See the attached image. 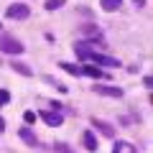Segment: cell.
I'll return each instance as SVG.
<instances>
[{
    "instance_id": "1",
    "label": "cell",
    "mask_w": 153,
    "mask_h": 153,
    "mask_svg": "<svg viewBox=\"0 0 153 153\" xmlns=\"http://www.w3.org/2000/svg\"><path fill=\"white\" fill-rule=\"evenodd\" d=\"M0 51H5V54H23V44L13 36H0Z\"/></svg>"
},
{
    "instance_id": "2",
    "label": "cell",
    "mask_w": 153,
    "mask_h": 153,
    "mask_svg": "<svg viewBox=\"0 0 153 153\" xmlns=\"http://www.w3.org/2000/svg\"><path fill=\"white\" fill-rule=\"evenodd\" d=\"M5 16H8V18H13V21H26V18L31 16V10H28L26 3H13V5H8Z\"/></svg>"
},
{
    "instance_id": "3",
    "label": "cell",
    "mask_w": 153,
    "mask_h": 153,
    "mask_svg": "<svg viewBox=\"0 0 153 153\" xmlns=\"http://www.w3.org/2000/svg\"><path fill=\"white\" fill-rule=\"evenodd\" d=\"M87 61H94V64H100V66H110V69H112V66H120V61L117 59H112V56H105V54H100L97 49L92 51V54H89V59Z\"/></svg>"
},
{
    "instance_id": "4",
    "label": "cell",
    "mask_w": 153,
    "mask_h": 153,
    "mask_svg": "<svg viewBox=\"0 0 153 153\" xmlns=\"http://www.w3.org/2000/svg\"><path fill=\"white\" fill-rule=\"evenodd\" d=\"M94 94H105V97H115V100H120L123 97V89L120 87H110V84H94Z\"/></svg>"
},
{
    "instance_id": "5",
    "label": "cell",
    "mask_w": 153,
    "mask_h": 153,
    "mask_svg": "<svg viewBox=\"0 0 153 153\" xmlns=\"http://www.w3.org/2000/svg\"><path fill=\"white\" fill-rule=\"evenodd\" d=\"M41 115V120L46 123V125H51V128H59L61 123H64V117H61L59 112H51V110H44V112H38Z\"/></svg>"
},
{
    "instance_id": "6",
    "label": "cell",
    "mask_w": 153,
    "mask_h": 153,
    "mask_svg": "<svg viewBox=\"0 0 153 153\" xmlns=\"http://www.w3.org/2000/svg\"><path fill=\"white\" fill-rule=\"evenodd\" d=\"M92 125L97 128V130L102 133L105 138H115V128L110 125V123H105V120H97V117H94V120H92Z\"/></svg>"
},
{
    "instance_id": "7",
    "label": "cell",
    "mask_w": 153,
    "mask_h": 153,
    "mask_svg": "<svg viewBox=\"0 0 153 153\" xmlns=\"http://www.w3.org/2000/svg\"><path fill=\"white\" fill-rule=\"evenodd\" d=\"M82 143H84L87 151H97V138H94L92 130H84V133H82Z\"/></svg>"
},
{
    "instance_id": "8",
    "label": "cell",
    "mask_w": 153,
    "mask_h": 153,
    "mask_svg": "<svg viewBox=\"0 0 153 153\" xmlns=\"http://www.w3.org/2000/svg\"><path fill=\"white\" fill-rule=\"evenodd\" d=\"M112 153H135V146L128 143V140H117L115 148H112Z\"/></svg>"
},
{
    "instance_id": "9",
    "label": "cell",
    "mask_w": 153,
    "mask_h": 153,
    "mask_svg": "<svg viewBox=\"0 0 153 153\" xmlns=\"http://www.w3.org/2000/svg\"><path fill=\"white\" fill-rule=\"evenodd\" d=\"M18 135H21V138H23V140H26V143H28V146H33V148H36V146H38V138H36V135H33V133H31V130H28V128H21V130H18Z\"/></svg>"
},
{
    "instance_id": "10",
    "label": "cell",
    "mask_w": 153,
    "mask_h": 153,
    "mask_svg": "<svg viewBox=\"0 0 153 153\" xmlns=\"http://www.w3.org/2000/svg\"><path fill=\"white\" fill-rule=\"evenodd\" d=\"M10 66L18 71V74H23V76H33V69H31L28 64H23V61H16V59H13V64H10Z\"/></svg>"
},
{
    "instance_id": "11",
    "label": "cell",
    "mask_w": 153,
    "mask_h": 153,
    "mask_svg": "<svg viewBox=\"0 0 153 153\" xmlns=\"http://www.w3.org/2000/svg\"><path fill=\"white\" fill-rule=\"evenodd\" d=\"M100 5H102V10L112 13V10H117V8L123 5V0H100Z\"/></svg>"
},
{
    "instance_id": "12",
    "label": "cell",
    "mask_w": 153,
    "mask_h": 153,
    "mask_svg": "<svg viewBox=\"0 0 153 153\" xmlns=\"http://www.w3.org/2000/svg\"><path fill=\"white\" fill-rule=\"evenodd\" d=\"M82 74H87V76H94V79H102V71L97 69V66H82Z\"/></svg>"
},
{
    "instance_id": "13",
    "label": "cell",
    "mask_w": 153,
    "mask_h": 153,
    "mask_svg": "<svg viewBox=\"0 0 153 153\" xmlns=\"http://www.w3.org/2000/svg\"><path fill=\"white\" fill-rule=\"evenodd\" d=\"M61 69H64V71H69V74H74V76H79V74H82V66H74V64H66V61H61Z\"/></svg>"
},
{
    "instance_id": "14",
    "label": "cell",
    "mask_w": 153,
    "mask_h": 153,
    "mask_svg": "<svg viewBox=\"0 0 153 153\" xmlns=\"http://www.w3.org/2000/svg\"><path fill=\"white\" fill-rule=\"evenodd\" d=\"M82 33L84 36H92V38H100V28L97 26H82Z\"/></svg>"
},
{
    "instance_id": "15",
    "label": "cell",
    "mask_w": 153,
    "mask_h": 153,
    "mask_svg": "<svg viewBox=\"0 0 153 153\" xmlns=\"http://www.w3.org/2000/svg\"><path fill=\"white\" fill-rule=\"evenodd\" d=\"M66 0H46V10H56V8H61Z\"/></svg>"
},
{
    "instance_id": "16",
    "label": "cell",
    "mask_w": 153,
    "mask_h": 153,
    "mask_svg": "<svg viewBox=\"0 0 153 153\" xmlns=\"http://www.w3.org/2000/svg\"><path fill=\"white\" fill-rule=\"evenodd\" d=\"M8 102H10V92H8V89H0V107L8 105Z\"/></svg>"
},
{
    "instance_id": "17",
    "label": "cell",
    "mask_w": 153,
    "mask_h": 153,
    "mask_svg": "<svg viewBox=\"0 0 153 153\" xmlns=\"http://www.w3.org/2000/svg\"><path fill=\"white\" fill-rule=\"evenodd\" d=\"M23 120H26L28 125H31V123H36V112H31V110H28V112L23 115Z\"/></svg>"
},
{
    "instance_id": "18",
    "label": "cell",
    "mask_w": 153,
    "mask_h": 153,
    "mask_svg": "<svg viewBox=\"0 0 153 153\" xmlns=\"http://www.w3.org/2000/svg\"><path fill=\"white\" fill-rule=\"evenodd\" d=\"M56 151H61V153H71V151H69V148H66V146H64V143H56Z\"/></svg>"
},
{
    "instance_id": "19",
    "label": "cell",
    "mask_w": 153,
    "mask_h": 153,
    "mask_svg": "<svg viewBox=\"0 0 153 153\" xmlns=\"http://www.w3.org/2000/svg\"><path fill=\"white\" fill-rule=\"evenodd\" d=\"M135 3V8H140V5H146V0H133Z\"/></svg>"
},
{
    "instance_id": "20",
    "label": "cell",
    "mask_w": 153,
    "mask_h": 153,
    "mask_svg": "<svg viewBox=\"0 0 153 153\" xmlns=\"http://www.w3.org/2000/svg\"><path fill=\"white\" fill-rule=\"evenodd\" d=\"M3 128H5V120H3V117H0V130H3Z\"/></svg>"
}]
</instances>
